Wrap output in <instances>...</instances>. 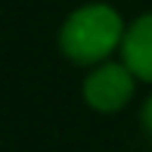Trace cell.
I'll return each mask as SVG.
<instances>
[{"mask_svg": "<svg viewBox=\"0 0 152 152\" xmlns=\"http://www.w3.org/2000/svg\"><path fill=\"white\" fill-rule=\"evenodd\" d=\"M143 124H146V130L152 134V96L146 99V106H143Z\"/></svg>", "mask_w": 152, "mask_h": 152, "instance_id": "cell-4", "label": "cell"}, {"mask_svg": "<svg viewBox=\"0 0 152 152\" xmlns=\"http://www.w3.org/2000/svg\"><path fill=\"white\" fill-rule=\"evenodd\" d=\"M121 62L140 81L152 84V12H149V16H140L127 31H124Z\"/></svg>", "mask_w": 152, "mask_h": 152, "instance_id": "cell-3", "label": "cell"}, {"mask_svg": "<svg viewBox=\"0 0 152 152\" xmlns=\"http://www.w3.org/2000/svg\"><path fill=\"white\" fill-rule=\"evenodd\" d=\"M137 87V75L124 62H102L84 81V99L96 112H118L130 102Z\"/></svg>", "mask_w": 152, "mask_h": 152, "instance_id": "cell-2", "label": "cell"}, {"mask_svg": "<svg viewBox=\"0 0 152 152\" xmlns=\"http://www.w3.org/2000/svg\"><path fill=\"white\" fill-rule=\"evenodd\" d=\"M124 40V22L118 10L106 3H90L75 10L59 31V47L72 62L93 65L109 59V53Z\"/></svg>", "mask_w": 152, "mask_h": 152, "instance_id": "cell-1", "label": "cell"}]
</instances>
